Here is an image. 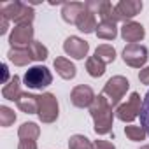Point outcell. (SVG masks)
Returning <instances> with one entry per match:
<instances>
[{
	"label": "cell",
	"mask_w": 149,
	"mask_h": 149,
	"mask_svg": "<svg viewBox=\"0 0 149 149\" xmlns=\"http://www.w3.org/2000/svg\"><path fill=\"white\" fill-rule=\"evenodd\" d=\"M14 121H16L14 111H13L11 107H7V105H0V125H2L4 128H7V126H11Z\"/></svg>",
	"instance_id": "83f0119b"
},
{
	"label": "cell",
	"mask_w": 149,
	"mask_h": 149,
	"mask_svg": "<svg viewBox=\"0 0 149 149\" xmlns=\"http://www.w3.org/2000/svg\"><path fill=\"white\" fill-rule=\"evenodd\" d=\"M16 105L25 114H35V112H39V95L21 93V97L18 98Z\"/></svg>",
	"instance_id": "e0dca14e"
},
{
	"label": "cell",
	"mask_w": 149,
	"mask_h": 149,
	"mask_svg": "<svg viewBox=\"0 0 149 149\" xmlns=\"http://www.w3.org/2000/svg\"><path fill=\"white\" fill-rule=\"evenodd\" d=\"M95 33H97V37L102 39V40H114V39L118 37V28H116L114 23H105V21H102V23H98Z\"/></svg>",
	"instance_id": "44dd1931"
},
{
	"label": "cell",
	"mask_w": 149,
	"mask_h": 149,
	"mask_svg": "<svg viewBox=\"0 0 149 149\" xmlns=\"http://www.w3.org/2000/svg\"><path fill=\"white\" fill-rule=\"evenodd\" d=\"M2 70H4V84H7V81H9V70H7V65H2Z\"/></svg>",
	"instance_id": "d6a6232c"
},
{
	"label": "cell",
	"mask_w": 149,
	"mask_h": 149,
	"mask_svg": "<svg viewBox=\"0 0 149 149\" xmlns=\"http://www.w3.org/2000/svg\"><path fill=\"white\" fill-rule=\"evenodd\" d=\"M0 14L6 16L9 21H14L16 25H32L35 18V11L32 6L21 4V2H6L0 6Z\"/></svg>",
	"instance_id": "7a4b0ae2"
},
{
	"label": "cell",
	"mask_w": 149,
	"mask_h": 149,
	"mask_svg": "<svg viewBox=\"0 0 149 149\" xmlns=\"http://www.w3.org/2000/svg\"><path fill=\"white\" fill-rule=\"evenodd\" d=\"M76 26L83 32V33H95L97 32V16H95V13H91L90 9H84L83 13H81V16L77 18V23H76Z\"/></svg>",
	"instance_id": "2e32d148"
},
{
	"label": "cell",
	"mask_w": 149,
	"mask_h": 149,
	"mask_svg": "<svg viewBox=\"0 0 149 149\" xmlns=\"http://www.w3.org/2000/svg\"><path fill=\"white\" fill-rule=\"evenodd\" d=\"M139 81L142 84H147L149 86V67H144L140 72H139Z\"/></svg>",
	"instance_id": "f546056e"
},
{
	"label": "cell",
	"mask_w": 149,
	"mask_h": 149,
	"mask_svg": "<svg viewBox=\"0 0 149 149\" xmlns=\"http://www.w3.org/2000/svg\"><path fill=\"white\" fill-rule=\"evenodd\" d=\"M21 79L18 76L11 77V81L2 88V97L6 100H11V102H18V98L21 97Z\"/></svg>",
	"instance_id": "ac0fdd59"
},
{
	"label": "cell",
	"mask_w": 149,
	"mask_h": 149,
	"mask_svg": "<svg viewBox=\"0 0 149 149\" xmlns=\"http://www.w3.org/2000/svg\"><path fill=\"white\" fill-rule=\"evenodd\" d=\"M125 135H126L130 140H133V142H142V140H146V137H147L146 130H144L142 126H135V125L125 126Z\"/></svg>",
	"instance_id": "484cf974"
},
{
	"label": "cell",
	"mask_w": 149,
	"mask_h": 149,
	"mask_svg": "<svg viewBox=\"0 0 149 149\" xmlns=\"http://www.w3.org/2000/svg\"><path fill=\"white\" fill-rule=\"evenodd\" d=\"M86 9H90L91 13L98 14L102 18V21H105V23H114L116 25L119 21V18L116 14V7L111 2H107V0H102V2H88Z\"/></svg>",
	"instance_id": "8fae6325"
},
{
	"label": "cell",
	"mask_w": 149,
	"mask_h": 149,
	"mask_svg": "<svg viewBox=\"0 0 149 149\" xmlns=\"http://www.w3.org/2000/svg\"><path fill=\"white\" fill-rule=\"evenodd\" d=\"M86 9V4L83 2H68V4H63L61 7V18L65 23H70V25H76L77 23V18L81 16V13Z\"/></svg>",
	"instance_id": "9a60e30c"
},
{
	"label": "cell",
	"mask_w": 149,
	"mask_h": 149,
	"mask_svg": "<svg viewBox=\"0 0 149 149\" xmlns=\"http://www.w3.org/2000/svg\"><path fill=\"white\" fill-rule=\"evenodd\" d=\"M28 53H30V58H32L33 61H44V60L49 56L47 47H46L42 42H39V40H33V42L28 46Z\"/></svg>",
	"instance_id": "603a6c76"
},
{
	"label": "cell",
	"mask_w": 149,
	"mask_h": 149,
	"mask_svg": "<svg viewBox=\"0 0 149 149\" xmlns=\"http://www.w3.org/2000/svg\"><path fill=\"white\" fill-rule=\"evenodd\" d=\"M142 111V100L139 93H132L130 98L126 100V104H121L116 107V118L123 123H132L137 116H140Z\"/></svg>",
	"instance_id": "8992f818"
},
{
	"label": "cell",
	"mask_w": 149,
	"mask_h": 149,
	"mask_svg": "<svg viewBox=\"0 0 149 149\" xmlns=\"http://www.w3.org/2000/svg\"><path fill=\"white\" fill-rule=\"evenodd\" d=\"M7 58L16 67H26L30 63V60H32L28 49H19V47H11L9 53H7Z\"/></svg>",
	"instance_id": "d6986e66"
},
{
	"label": "cell",
	"mask_w": 149,
	"mask_h": 149,
	"mask_svg": "<svg viewBox=\"0 0 149 149\" xmlns=\"http://www.w3.org/2000/svg\"><path fill=\"white\" fill-rule=\"evenodd\" d=\"M33 42V26L32 25H16L9 35V44L11 47H19L25 49Z\"/></svg>",
	"instance_id": "ba28073f"
},
{
	"label": "cell",
	"mask_w": 149,
	"mask_h": 149,
	"mask_svg": "<svg viewBox=\"0 0 149 149\" xmlns=\"http://www.w3.org/2000/svg\"><path fill=\"white\" fill-rule=\"evenodd\" d=\"M116 14L119 18V21H132V18H135L137 14H140L144 4L140 0H121L116 6Z\"/></svg>",
	"instance_id": "7c38bea8"
},
{
	"label": "cell",
	"mask_w": 149,
	"mask_h": 149,
	"mask_svg": "<svg viewBox=\"0 0 149 149\" xmlns=\"http://www.w3.org/2000/svg\"><path fill=\"white\" fill-rule=\"evenodd\" d=\"M63 51L67 56L74 58V60H83L86 58L88 51H90V44L86 40H83L81 37H67L63 42Z\"/></svg>",
	"instance_id": "30bf717a"
},
{
	"label": "cell",
	"mask_w": 149,
	"mask_h": 149,
	"mask_svg": "<svg viewBox=\"0 0 149 149\" xmlns=\"http://www.w3.org/2000/svg\"><path fill=\"white\" fill-rule=\"evenodd\" d=\"M140 149H149V144H146V146H142Z\"/></svg>",
	"instance_id": "836d02e7"
},
{
	"label": "cell",
	"mask_w": 149,
	"mask_h": 149,
	"mask_svg": "<svg viewBox=\"0 0 149 149\" xmlns=\"http://www.w3.org/2000/svg\"><path fill=\"white\" fill-rule=\"evenodd\" d=\"M121 37H123V40H126L130 44H137L146 37V30L137 21H126L121 26Z\"/></svg>",
	"instance_id": "4fadbf2b"
},
{
	"label": "cell",
	"mask_w": 149,
	"mask_h": 149,
	"mask_svg": "<svg viewBox=\"0 0 149 149\" xmlns=\"http://www.w3.org/2000/svg\"><path fill=\"white\" fill-rule=\"evenodd\" d=\"M7 30H9V19L0 14V35H4Z\"/></svg>",
	"instance_id": "1f68e13d"
},
{
	"label": "cell",
	"mask_w": 149,
	"mask_h": 149,
	"mask_svg": "<svg viewBox=\"0 0 149 149\" xmlns=\"http://www.w3.org/2000/svg\"><path fill=\"white\" fill-rule=\"evenodd\" d=\"M95 91L88 84H79L70 91V102L79 109H90L95 102Z\"/></svg>",
	"instance_id": "9c48e42d"
},
{
	"label": "cell",
	"mask_w": 149,
	"mask_h": 149,
	"mask_svg": "<svg viewBox=\"0 0 149 149\" xmlns=\"http://www.w3.org/2000/svg\"><path fill=\"white\" fill-rule=\"evenodd\" d=\"M128 90H130V81H128L126 77H123V76H114V77H111V79L105 83L102 95H105V97L109 98L111 105L116 107V105L121 102V98L126 95Z\"/></svg>",
	"instance_id": "277c9868"
},
{
	"label": "cell",
	"mask_w": 149,
	"mask_h": 149,
	"mask_svg": "<svg viewBox=\"0 0 149 149\" xmlns=\"http://www.w3.org/2000/svg\"><path fill=\"white\" fill-rule=\"evenodd\" d=\"M90 114L95 123V133L97 135H107L112 130V121H114V111L105 95H97L95 102L90 107Z\"/></svg>",
	"instance_id": "6da1fadb"
},
{
	"label": "cell",
	"mask_w": 149,
	"mask_h": 149,
	"mask_svg": "<svg viewBox=\"0 0 149 149\" xmlns=\"http://www.w3.org/2000/svg\"><path fill=\"white\" fill-rule=\"evenodd\" d=\"M54 70H56L58 76L61 79H65V81L74 79V77H76V74H77L76 65H74L68 58H65V56H58L54 60Z\"/></svg>",
	"instance_id": "5bb4252c"
},
{
	"label": "cell",
	"mask_w": 149,
	"mask_h": 149,
	"mask_svg": "<svg viewBox=\"0 0 149 149\" xmlns=\"http://www.w3.org/2000/svg\"><path fill=\"white\" fill-rule=\"evenodd\" d=\"M68 149H93V144L88 137L76 133L68 139Z\"/></svg>",
	"instance_id": "d4e9b609"
},
{
	"label": "cell",
	"mask_w": 149,
	"mask_h": 149,
	"mask_svg": "<svg viewBox=\"0 0 149 149\" xmlns=\"http://www.w3.org/2000/svg\"><path fill=\"white\" fill-rule=\"evenodd\" d=\"M95 56L107 65V63H112L116 60V49L112 46H109V44H100L95 49Z\"/></svg>",
	"instance_id": "cb8c5ba5"
},
{
	"label": "cell",
	"mask_w": 149,
	"mask_h": 149,
	"mask_svg": "<svg viewBox=\"0 0 149 149\" xmlns=\"http://www.w3.org/2000/svg\"><path fill=\"white\" fill-rule=\"evenodd\" d=\"M149 58V51L146 46L142 44H128L125 49H123V61L128 65V67H133V68H140L146 65Z\"/></svg>",
	"instance_id": "52a82bcc"
},
{
	"label": "cell",
	"mask_w": 149,
	"mask_h": 149,
	"mask_svg": "<svg viewBox=\"0 0 149 149\" xmlns=\"http://www.w3.org/2000/svg\"><path fill=\"white\" fill-rule=\"evenodd\" d=\"M18 149H37V142L35 140H19Z\"/></svg>",
	"instance_id": "4dcf8cb0"
},
{
	"label": "cell",
	"mask_w": 149,
	"mask_h": 149,
	"mask_svg": "<svg viewBox=\"0 0 149 149\" xmlns=\"http://www.w3.org/2000/svg\"><path fill=\"white\" fill-rule=\"evenodd\" d=\"M39 119L46 125L54 123L60 114V105L58 100L53 93H42L39 95Z\"/></svg>",
	"instance_id": "5b68a950"
},
{
	"label": "cell",
	"mask_w": 149,
	"mask_h": 149,
	"mask_svg": "<svg viewBox=\"0 0 149 149\" xmlns=\"http://www.w3.org/2000/svg\"><path fill=\"white\" fill-rule=\"evenodd\" d=\"M86 70L91 77H102L105 74V63L102 60H98L97 56H90L86 60Z\"/></svg>",
	"instance_id": "7402d4cb"
},
{
	"label": "cell",
	"mask_w": 149,
	"mask_h": 149,
	"mask_svg": "<svg viewBox=\"0 0 149 149\" xmlns=\"http://www.w3.org/2000/svg\"><path fill=\"white\" fill-rule=\"evenodd\" d=\"M40 135V128L37 126V123H23L18 128V137L21 140H37Z\"/></svg>",
	"instance_id": "ffe728a7"
},
{
	"label": "cell",
	"mask_w": 149,
	"mask_h": 149,
	"mask_svg": "<svg viewBox=\"0 0 149 149\" xmlns=\"http://www.w3.org/2000/svg\"><path fill=\"white\" fill-rule=\"evenodd\" d=\"M140 126L149 135V91L142 98V111H140Z\"/></svg>",
	"instance_id": "4316f807"
},
{
	"label": "cell",
	"mask_w": 149,
	"mask_h": 149,
	"mask_svg": "<svg viewBox=\"0 0 149 149\" xmlns=\"http://www.w3.org/2000/svg\"><path fill=\"white\" fill-rule=\"evenodd\" d=\"M23 83L26 88L30 90H44L47 88L51 83H53V74L47 67L44 65H35V67H30L25 76H23Z\"/></svg>",
	"instance_id": "3957f363"
},
{
	"label": "cell",
	"mask_w": 149,
	"mask_h": 149,
	"mask_svg": "<svg viewBox=\"0 0 149 149\" xmlns=\"http://www.w3.org/2000/svg\"><path fill=\"white\" fill-rule=\"evenodd\" d=\"M93 149H116V146L112 142H109V140H95Z\"/></svg>",
	"instance_id": "f1b7e54d"
}]
</instances>
